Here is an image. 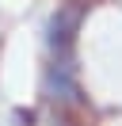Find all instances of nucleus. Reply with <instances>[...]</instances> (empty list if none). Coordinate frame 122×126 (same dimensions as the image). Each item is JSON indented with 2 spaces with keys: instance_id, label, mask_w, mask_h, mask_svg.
Instances as JSON below:
<instances>
[{
  "instance_id": "1",
  "label": "nucleus",
  "mask_w": 122,
  "mask_h": 126,
  "mask_svg": "<svg viewBox=\"0 0 122 126\" xmlns=\"http://www.w3.org/2000/svg\"><path fill=\"white\" fill-rule=\"evenodd\" d=\"M42 92H46V99H50L53 111H69V115L88 111V95H84L80 77H76V57H65V61H50L46 65Z\"/></svg>"
},
{
  "instance_id": "3",
  "label": "nucleus",
  "mask_w": 122,
  "mask_h": 126,
  "mask_svg": "<svg viewBox=\"0 0 122 126\" xmlns=\"http://www.w3.org/2000/svg\"><path fill=\"white\" fill-rule=\"evenodd\" d=\"M12 122H15V126H34V111L15 107V111H12Z\"/></svg>"
},
{
  "instance_id": "2",
  "label": "nucleus",
  "mask_w": 122,
  "mask_h": 126,
  "mask_svg": "<svg viewBox=\"0 0 122 126\" xmlns=\"http://www.w3.org/2000/svg\"><path fill=\"white\" fill-rule=\"evenodd\" d=\"M88 16V4L80 0H69L46 19V50H50V61H65V57H76V34H80V23Z\"/></svg>"
}]
</instances>
